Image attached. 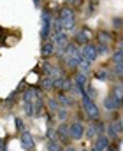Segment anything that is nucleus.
<instances>
[{
  "label": "nucleus",
  "instance_id": "5701e85b",
  "mask_svg": "<svg viewBox=\"0 0 123 151\" xmlns=\"http://www.w3.org/2000/svg\"><path fill=\"white\" fill-rule=\"evenodd\" d=\"M95 77L100 79V81H107V79L111 77V72H109L107 69H99V70L95 72Z\"/></svg>",
  "mask_w": 123,
  "mask_h": 151
},
{
  "label": "nucleus",
  "instance_id": "9d476101",
  "mask_svg": "<svg viewBox=\"0 0 123 151\" xmlns=\"http://www.w3.org/2000/svg\"><path fill=\"white\" fill-rule=\"evenodd\" d=\"M56 134H58V139H60L62 142H65V141L70 137V132H69V125H67L65 121H62V123H60V127L56 128Z\"/></svg>",
  "mask_w": 123,
  "mask_h": 151
},
{
  "label": "nucleus",
  "instance_id": "0eeeda50",
  "mask_svg": "<svg viewBox=\"0 0 123 151\" xmlns=\"http://www.w3.org/2000/svg\"><path fill=\"white\" fill-rule=\"evenodd\" d=\"M93 141H95V142H93V148H97L99 151H106V150H107V146L111 144V142H109V137H107L106 134L97 135Z\"/></svg>",
  "mask_w": 123,
  "mask_h": 151
},
{
  "label": "nucleus",
  "instance_id": "c9c22d12",
  "mask_svg": "<svg viewBox=\"0 0 123 151\" xmlns=\"http://www.w3.org/2000/svg\"><path fill=\"white\" fill-rule=\"evenodd\" d=\"M118 49H120V51H123V39L120 40V47H118Z\"/></svg>",
  "mask_w": 123,
  "mask_h": 151
},
{
  "label": "nucleus",
  "instance_id": "aec40b11",
  "mask_svg": "<svg viewBox=\"0 0 123 151\" xmlns=\"http://www.w3.org/2000/svg\"><path fill=\"white\" fill-rule=\"evenodd\" d=\"M53 83H55V79L49 77V76H44V77H41V81H39L42 90H53Z\"/></svg>",
  "mask_w": 123,
  "mask_h": 151
},
{
  "label": "nucleus",
  "instance_id": "423d86ee",
  "mask_svg": "<svg viewBox=\"0 0 123 151\" xmlns=\"http://www.w3.org/2000/svg\"><path fill=\"white\" fill-rule=\"evenodd\" d=\"M81 55H83V58L84 60H88V62H95L97 60V47H95V44H84L83 46V49H81Z\"/></svg>",
  "mask_w": 123,
  "mask_h": 151
},
{
  "label": "nucleus",
  "instance_id": "bb28decb",
  "mask_svg": "<svg viewBox=\"0 0 123 151\" xmlns=\"http://www.w3.org/2000/svg\"><path fill=\"white\" fill-rule=\"evenodd\" d=\"M67 116H69V111H67V107H60V109L56 111V118L60 119V123H62V121H65V119H67Z\"/></svg>",
  "mask_w": 123,
  "mask_h": 151
},
{
  "label": "nucleus",
  "instance_id": "4be33fe9",
  "mask_svg": "<svg viewBox=\"0 0 123 151\" xmlns=\"http://www.w3.org/2000/svg\"><path fill=\"white\" fill-rule=\"evenodd\" d=\"M23 113L27 114L28 118H34V116H35V113H34V102L23 100Z\"/></svg>",
  "mask_w": 123,
  "mask_h": 151
},
{
  "label": "nucleus",
  "instance_id": "39448f33",
  "mask_svg": "<svg viewBox=\"0 0 123 151\" xmlns=\"http://www.w3.org/2000/svg\"><path fill=\"white\" fill-rule=\"evenodd\" d=\"M69 132H70V139L79 141L84 135V125H83L81 121H74L72 125H69Z\"/></svg>",
  "mask_w": 123,
  "mask_h": 151
},
{
  "label": "nucleus",
  "instance_id": "dca6fc26",
  "mask_svg": "<svg viewBox=\"0 0 123 151\" xmlns=\"http://www.w3.org/2000/svg\"><path fill=\"white\" fill-rule=\"evenodd\" d=\"M104 107H106L107 111H118V109L122 107V104H120V102H116L111 95H107V97L104 99Z\"/></svg>",
  "mask_w": 123,
  "mask_h": 151
},
{
  "label": "nucleus",
  "instance_id": "6e6552de",
  "mask_svg": "<svg viewBox=\"0 0 123 151\" xmlns=\"http://www.w3.org/2000/svg\"><path fill=\"white\" fill-rule=\"evenodd\" d=\"M90 37H91V32H90L86 27H83V28H79V32L76 34V42L84 46V44L90 42Z\"/></svg>",
  "mask_w": 123,
  "mask_h": 151
},
{
  "label": "nucleus",
  "instance_id": "9b49d317",
  "mask_svg": "<svg viewBox=\"0 0 123 151\" xmlns=\"http://www.w3.org/2000/svg\"><path fill=\"white\" fill-rule=\"evenodd\" d=\"M53 53H55V42L53 40H46L41 47L42 58H49V56H53Z\"/></svg>",
  "mask_w": 123,
  "mask_h": 151
},
{
  "label": "nucleus",
  "instance_id": "72a5a7b5",
  "mask_svg": "<svg viewBox=\"0 0 123 151\" xmlns=\"http://www.w3.org/2000/svg\"><path fill=\"white\" fill-rule=\"evenodd\" d=\"M34 5H35V7H41L42 2H41V0H34Z\"/></svg>",
  "mask_w": 123,
  "mask_h": 151
},
{
  "label": "nucleus",
  "instance_id": "ea45409f",
  "mask_svg": "<svg viewBox=\"0 0 123 151\" xmlns=\"http://www.w3.org/2000/svg\"><path fill=\"white\" fill-rule=\"evenodd\" d=\"M81 151H86V150H81Z\"/></svg>",
  "mask_w": 123,
  "mask_h": 151
},
{
  "label": "nucleus",
  "instance_id": "7c9ffc66",
  "mask_svg": "<svg viewBox=\"0 0 123 151\" xmlns=\"http://www.w3.org/2000/svg\"><path fill=\"white\" fill-rule=\"evenodd\" d=\"M16 130H18V132H23V130H25V125H23L21 118H16Z\"/></svg>",
  "mask_w": 123,
  "mask_h": 151
},
{
  "label": "nucleus",
  "instance_id": "2f4dec72",
  "mask_svg": "<svg viewBox=\"0 0 123 151\" xmlns=\"http://www.w3.org/2000/svg\"><path fill=\"white\" fill-rule=\"evenodd\" d=\"M113 25H114L116 28H122L123 27V19L122 18H114V19H113Z\"/></svg>",
  "mask_w": 123,
  "mask_h": 151
},
{
  "label": "nucleus",
  "instance_id": "393cba45",
  "mask_svg": "<svg viewBox=\"0 0 123 151\" xmlns=\"http://www.w3.org/2000/svg\"><path fill=\"white\" fill-rule=\"evenodd\" d=\"M55 134H56V128L51 125V118H47V130H46V137H47V141H49V139H55Z\"/></svg>",
  "mask_w": 123,
  "mask_h": 151
},
{
  "label": "nucleus",
  "instance_id": "c85d7f7f",
  "mask_svg": "<svg viewBox=\"0 0 123 151\" xmlns=\"http://www.w3.org/2000/svg\"><path fill=\"white\" fill-rule=\"evenodd\" d=\"M113 63H123V51H116L114 55H113Z\"/></svg>",
  "mask_w": 123,
  "mask_h": 151
},
{
  "label": "nucleus",
  "instance_id": "473e14b6",
  "mask_svg": "<svg viewBox=\"0 0 123 151\" xmlns=\"http://www.w3.org/2000/svg\"><path fill=\"white\" fill-rule=\"evenodd\" d=\"M0 151H7V144L4 139H0Z\"/></svg>",
  "mask_w": 123,
  "mask_h": 151
},
{
  "label": "nucleus",
  "instance_id": "f704fd0d",
  "mask_svg": "<svg viewBox=\"0 0 123 151\" xmlns=\"http://www.w3.org/2000/svg\"><path fill=\"white\" fill-rule=\"evenodd\" d=\"M63 151H78V150H76V148H72V146H69V148H65Z\"/></svg>",
  "mask_w": 123,
  "mask_h": 151
},
{
  "label": "nucleus",
  "instance_id": "4c0bfd02",
  "mask_svg": "<svg viewBox=\"0 0 123 151\" xmlns=\"http://www.w3.org/2000/svg\"><path fill=\"white\" fill-rule=\"evenodd\" d=\"M90 151H99V150H97V148H91V150H90Z\"/></svg>",
  "mask_w": 123,
  "mask_h": 151
},
{
  "label": "nucleus",
  "instance_id": "1a4fd4ad",
  "mask_svg": "<svg viewBox=\"0 0 123 151\" xmlns=\"http://www.w3.org/2000/svg\"><path fill=\"white\" fill-rule=\"evenodd\" d=\"M58 19H60L62 23H65V21H74V11H72L70 7H63V9H60V12H58Z\"/></svg>",
  "mask_w": 123,
  "mask_h": 151
},
{
  "label": "nucleus",
  "instance_id": "f257e3e1",
  "mask_svg": "<svg viewBox=\"0 0 123 151\" xmlns=\"http://www.w3.org/2000/svg\"><path fill=\"white\" fill-rule=\"evenodd\" d=\"M81 104H83V109H84V113H86V116L91 119V121H97L99 119V116H100V113H99V107H97V104L84 93V91H81Z\"/></svg>",
  "mask_w": 123,
  "mask_h": 151
},
{
  "label": "nucleus",
  "instance_id": "a878e982",
  "mask_svg": "<svg viewBox=\"0 0 123 151\" xmlns=\"http://www.w3.org/2000/svg\"><path fill=\"white\" fill-rule=\"evenodd\" d=\"M95 47H97V55H99V56H102V55H107V53H109V46H107V44H99V42H97V44H95Z\"/></svg>",
  "mask_w": 123,
  "mask_h": 151
},
{
  "label": "nucleus",
  "instance_id": "4468645a",
  "mask_svg": "<svg viewBox=\"0 0 123 151\" xmlns=\"http://www.w3.org/2000/svg\"><path fill=\"white\" fill-rule=\"evenodd\" d=\"M56 102L60 104V107H69V106H72V104H74V100L70 99V95H67L65 91H60V93H58Z\"/></svg>",
  "mask_w": 123,
  "mask_h": 151
},
{
  "label": "nucleus",
  "instance_id": "f03ea898",
  "mask_svg": "<svg viewBox=\"0 0 123 151\" xmlns=\"http://www.w3.org/2000/svg\"><path fill=\"white\" fill-rule=\"evenodd\" d=\"M51 21H53V18H51L49 11L47 9H42V12H41V37L44 40L51 35Z\"/></svg>",
  "mask_w": 123,
  "mask_h": 151
},
{
  "label": "nucleus",
  "instance_id": "e433bc0d",
  "mask_svg": "<svg viewBox=\"0 0 123 151\" xmlns=\"http://www.w3.org/2000/svg\"><path fill=\"white\" fill-rule=\"evenodd\" d=\"M4 37V28H2V27H0V39Z\"/></svg>",
  "mask_w": 123,
  "mask_h": 151
},
{
  "label": "nucleus",
  "instance_id": "2eb2a0df",
  "mask_svg": "<svg viewBox=\"0 0 123 151\" xmlns=\"http://www.w3.org/2000/svg\"><path fill=\"white\" fill-rule=\"evenodd\" d=\"M111 97H113L116 102H120V104L123 106V83H118V84H114V86H113Z\"/></svg>",
  "mask_w": 123,
  "mask_h": 151
},
{
  "label": "nucleus",
  "instance_id": "ddd939ff",
  "mask_svg": "<svg viewBox=\"0 0 123 151\" xmlns=\"http://www.w3.org/2000/svg\"><path fill=\"white\" fill-rule=\"evenodd\" d=\"M44 106H46V102H44V99H42L41 95H39V97L34 100V113H35V116H37V118H41L42 114L46 113Z\"/></svg>",
  "mask_w": 123,
  "mask_h": 151
},
{
  "label": "nucleus",
  "instance_id": "f8f14e48",
  "mask_svg": "<svg viewBox=\"0 0 123 151\" xmlns=\"http://www.w3.org/2000/svg\"><path fill=\"white\" fill-rule=\"evenodd\" d=\"M51 40L55 42V47H65V46H67V42H69V37H67V34H65V32H60V34L53 35Z\"/></svg>",
  "mask_w": 123,
  "mask_h": 151
},
{
  "label": "nucleus",
  "instance_id": "6ab92c4d",
  "mask_svg": "<svg viewBox=\"0 0 123 151\" xmlns=\"http://www.w3.org/2000/svg\"><path fill=\"white\" fill-rule=\"evenodd\" d=\"M97 40H99V44H107L109 46V42L113 40V35L107 30H100V32H97Z\"/></svg>",
  "mask_w": 123,
  "mask_h": 151
},
{
  "label": "nucleus",
  "instance_id": "58836bf2",
  "mask_svg": "<svg viewBox=\"0 0 123 151\" xmlns=\"http://www.w3.org/2000/svg\"><path fill=\"white\" fill-rule=\"evenodd\" d=\"M58 151H63V150H58Z\"/></svg>",
  "mask_w": 123,
  "mask_h": 151
},
{
  "label": "nucleus",
  "instance_id": "7ed1b4c3",
  "mask_svg": "<svg viewBox=\"0 0 123 151\" xmlns=\"http://www.w3.org/2000/svg\"><path fill=\"white\" fill-rule=\"evenodd\" d=\"M86 130H84V135L90 139V141H93L97 135H102L104 132H106V125L104 123H90L88 127H84Z\"/></svg>",
  "mask_w": 123,
  "mask_h": 151
},
{
  "label": "nucleus",
  "instance_id": "a211bd4d",
  "mask_svg": "<svg viewBox=\"0 0 123 151\" xmlns=\"http://www.w3.org/2000/svg\"><path fill=\"white\" fill-rule=\"evenodd\" d=\"M72 83L76 84V88H84V84L88 83V76L78 70V72H76V76H74V79H72Z\"/></svg>",
  "mask_w": 123,
  "mask_h": 151
},
{
  "label": "nucleus",
  "instance_id": "f3484780",
  "mask_svg": "<svg viewBox=\"0 0 123 151\" xmlns=\"http://www.w3.org/2000/svg\"><path fill=\"white\" fill-rule=\"evenodd\" d=\"M39 95H41L39 90H35V88H27V90L23 91V100H27V102H34Z\"/></svg>",
  "mask_w": 123,
  "mask_h": 151
},
{
  "label": "nucleus",
  "instance_id": "412c9836",
  "mask_svg": "<svg viewBox=\"0 0 123 151\" xmlns=\"http://www.w3.org/2000/svg\"><path fill=\"white\" fill-rule=\"evenodd\" d=\"M90 67H91V62H88V60H84V58H81V62L78 63V70L83 72V74H86V76L90 72Z\"/></svg>",
  "mask_w": 123,
  "mask_h": 151
},
{
  "label": "nucleus",
  "instance_id": "b1692460",
  "mask_svg": "<svg viewBox=\"0 0 123 151\" xmlns=\"http://www.w3.org/2000/svg\"><path fill=\"white\" fill-rule=\"evenodd\" d=\"M46 106H47V109H49L51 113H56V111L60 109V104L56 102V99H47V100H46Z\"/></svg>",
  "mask_w": 123,
  "mask_h": 151
},
{
  "label": "nucleus",
  "instance_id": "c756f323",
  "mask_svg": "<svg viewBox=\"0 0 123 151\" xmlns=\"http://www.w3.org/2000/svg\"><path fill=\"white\" fill-rule=\"evenodd\" d=\"M113 74L118 76V77H123V63H114V70Z\"/></svg>",
  "mask_w": 123,
  "mask_h": 151
},
{
  "label": "nucleus",
  "instance_id": "20e7f679",
  "mask_svg": "<svg viewBox=\"0 0 123 151\" xmlns=\"http://www.w3.org/2000/svg\"><path fill=\"white\" fill-rule=\"evenodd\" d=\"M19 142H21V148L27 151H32L35 148V141H34V135L27 130L21 132V137H19Z\"/></svg>",
  "mask_w": 123,
  "mask_h": 151
},
{
  "label": "nucleus",
  "instance_id": "cd10ccee",
  "mask_svg": "<svg viewBox=\"0 0 123 151\" xmlns=\"http://www.w3.org/2000/svg\"><path fill=\"white\" fill-rule=\"evenodd\" d=\"M58 150H62L60 144H58L55 139H49V141H47V151H58Z\"/></svg>",
  "mask_w": 123,
  "mask_h": 151
}]
</instances>
